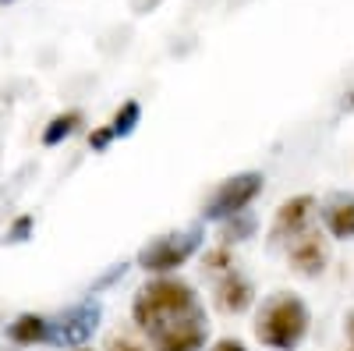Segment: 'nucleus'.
<instances>
[{"label":"nucleus","mask_w":354,"mask_h":351,"mask_svg":"<svg viewBox=\"0 0 354 351\" xmlns=\"http://www.w3.org/2000/svg\"><path fill=\"white\" fill-rule=\"evenodd\" d=\"M202 302L195 295V287L185 280V277H149L131 298V319L135 327L149 337L170 323H177V319H185L192 312H198Z\"/></svg>","instance_id":"obj_1"},{"label":"nucleus","mask_w":354,"mask_h":351,"mask_svg":"<svg viewBox=\"0 0 354 351\" xmlns=\"http://www.w3.org/2000/svg\"><path fill=\"white\" fill-rule=\"evenodd\" d=\"M252 330H255V341L270 351H298L312 330L308 302L301 295H294V291H273L255 309Z\"/></svg>","instance_id":"obj_2"},{"label":"nucleus","mask_w":354,"mask_h":351,"mask_svg":"<svg viewBox=\"0 0 354 351\" xmlns=\"http://www.w3.org/2000/svg\"><path fill=\"white\" fill-rule=\"evenodd\" d=\"M202 242L205 234L202 227H185V231H170V234H160V238H153L149 245H142L138 255H135V267L145 270L149 277H170L185 267V262L192 255L202 252Z\"/></svg>","instance_id":"obj_3"},{"label":"nucleus","mask_w":354,"mask_h":351,"mask_svg":"<svg viewBox=\"0 0 354 351\" xmlns=\"http://www.w3.org/2000/svg\"><path fill=\"white\" fill-rule=\"evenodd\" d=\"M262 188H266L262 170H238V174H230V178H223L209 195H205L202 220L205 224H223L230 217L245 213L252 202L262 195Z\"/></svg>","instance_id":"obj_4"},{"label":"nucleus","mask_w":354,"mask_h":351,"mask_svg":"<svg viewBox=\"0 0 354 351\" xmlns=\"http://www.w3.org/2000/svg\"><path fill=\"white\" fill-rule=\"evenodd\" d=\"M315 213H319V202H315L312 192L283 199L277 206V213H273V224H270V245L287 249L294 238H301L308 227H315Z\"/></svg>","instance_id":"obj_5"},{"label":"nucleus","mask_w":354,"mask_h":351,"mask_svg":"<svg viewBox=\"0 0 354 351\" xmlns=\"http://www.w3.org/2000/svg\"><path fill=\"white\" fill-rule=\"evenodd\" d=\"M100 319H103V305L96 298H85V302L64 309L57 319H50V341L61 348H82L96 334Z\"/></svg>","instance_id":"obj_6"},{"label":"nucleus","mask_w":354,"mask_h":351,"mask_svg":"<svg viewBox=\"0 0 354 351\" xmlns=\"http://www.w3.org/2000/svg\"><path fill=\"white\" fill-rule=\"evenodd\" d=\"M205 348H209V319H205V309L149 334V351H205Z\"/></svg>","instance_id":"obj_7"},{"label":"nucleus","mask_w":354,"mask_h":351,"mask_svg":"<svg viewBox=\"0 0 354 351\" xmlns=\"http://www.w3.org/2000/svg\"><path fill=\"white\" fill-rule=\"evenodd\" d=\"M287 262L298 277H322L326 273V262H330V234L319 231V227H308L301 238H294L287 245Z\"/></svg>","instance_id":"obj_8"},{"label":"nucleus","mask_w":354,"mask_h":351,"mask_svg":"<svg viewBox=\"0 0 354 351\" xmlns=\"http://www.w3.org/2000/svg\"><path fill=\"white\" fill-rule=\"evenodd\" d=\"M213 305L223 312V316H241L255 305V284L241 273V270H230L223 277H216V287H213Z\"/></svg>","instance_id":"obj_9"},{"label":"nucleus","mask_w":354,"mask_h":351,"mask_svg":"<svg viewBox=\"0 0 354 351\" xmlns=\"http://www.w3.org/2000/svg\"><path fill=\"white\" fill-rule=\"evenodd\" d=\"M319 217L333 242H354V192H333L319 206Z\"/></svg>","instance_id":"obj_10"},{"label":"nucleus","mask_w":354,"mask_h":351,"mask_svg":"<svg viewBox=\"0 0 354 351\" xmlns=\"http://www.w3.org/2000/svg\"><path fill=\"white\" fill-rule=\"evenodd\" d=\"M8 337L18 348L43 344V341H50V319L39 316V312H21V316H15L11 323H8Z\"/></svg>","instance_id":"obj_11"},{"label":"nucleus","mask_w":354,"mask_h":351,"mask_svg":"<svg viewBox=\"0 0 354 351\" xmlns=\"http://www.w3.org/2000/svg\"><path fill=\"white\" fill-rule=\"evenodd\" d=\"M255 227H259V220H255V213L252 210H245V213H238V217H230V220H223L220 224V245H241V242H248L252 234H255Z\"/></svg>","instance_id":"obj_12"},{"label":"nucleus","mask_w":354,"mask_h":351,"mask_svg":"<svg viewBox=\"0 0 354 351\" xmlns=\"http://www.w3.org/2000/svg\"><path fill=\"white\" fill-rule=\"evenodd\" d=\"M82 128V110H64L50 117V125L43 128V145H61L64 138H71Z\"/></svg>","instance_id":"obj_13"},{"label":"nucleus","mask_w":354,"mask_h":351,"mask_svg":"<svg viewBox=\"0 0 354 351\" xmlns=\"http://www.w3.org/2000/svg\"><path fill=\"white\" fill-rule=\"evenodd\" d=\"M138 121H142V103H138V100H124L121 107L113 110L110 128H113V135H117V138H128V135L138 128Z\"/></svg>","instance_id":"obj_14"},{"label":"nucleus","mask_w":354,"mask_h":351,"mask_svg":"<svg viewBox=\"0 0 354 351\" xmlns=\"http://www.w3.org/2000/svg\"><path fill=\"white\" fill-rule=\"evenodd\" d=\"M202 270L209 273V277H223V273H230V270H238L234 267V249L230 245H209L202 252Z\"/></svg>","instance_id":"obj_15"},{"label":"nucleus","mask_w":354,"mask_h":351,"mask_svg":"<svg viewBox=\"0 0 354 351\" xmlns=\"http://www.w3.org/2000/svg\"><path fill=\"white\" fill-rule=\"evenodd\" d=\"M32 224H36L32 217H28V213H21V217H18V220H15V224H11V227L4 231V242H11V245L25 242L28 234H32Z\"/></svg>","instance_id":"obj_16"},{"label":"nucleus","mask_w":354,"mask_h":351,"mask_svg":"<svg viewBox=\"0 0 354 351\" xmlns=\"http://www.w3.org/2000/svg\"><path fill=\"white\" fill-rule=\"evenodd\" d=\"M117 135H113V128L110 125H103V128H96L93 135H88V150H93V153H106V145L113 142Z\"/></svg>","instance_id":"obj_17"},{"label":"nucleus","mask_w":354,"mask_h":351,"mask_svg":"<svg viewBox=\"0 0 354 351\" xmlns=\"http://www.w3.org/2000/svg\"><path fill=\"white\" fill-rule=\"evenodd\" d=\"M205 351H248V344H245L241 337H216Z\"/></svg>","instance_id":"obj_18"},{"label":"nucleus","mask_w":354,"mask_h":351,"mask_svg":"<svg viewBox=\"0 0 354 351\" xmlns=\"http://www.w3.org/2000/svg\"><path fill=\"white\" fill-rule=\"evenodd\" d=\"M106 351H145L138 341H131V337H110L106 341Z\"/></svg>","instance_id":"obj_19"},{"label":"nucleus","mask_w":354,"mask_h":351,"mask_svg":"<svg viewBox=\"0 0 354 351\" xmlns=\"http://www.w3.org/2000/svg\"><path fill=\"white\" fill-rule=\"evenodd\" d=\"M344 337H347V348L354 351V309L344 316Z\"/></svg>","instance_id":"obj_20"},{"label":"nucleus","mask_w":354,"mask_h":351,"mask_svg":"<svg viewBox=\"0 0 354 351\" xmlns=\"http://www.w3.org/2000/svg\"><path fill=\"white\" fill-rule=\"evenodd\" d=\"M160 4V0H131V8H135V15H149L153 8Z\"/></svg>","instance_id":"obj_21"},{"label":"nucleus","mask_w":354,"mask_h":351,"mask_svg":"<svg viewBox=\"0 0 354 351\" xmlns=\"http://www.w3.org/2000/svg\"><path fill=\"white\" fill-rule=\"evenodd\" d=\"M71 351H93V348H85V344H82V348H71Z\"/></svg>","instance_id":"obj_22"},{"label":"nucleus","mask_w":354,"mask_h":351,"mask_svg":"<svg viewBox=\"0 0 354 351\" xmlns=\"http://www.w3.org/2000/svg\"><path fill=\"white\" fill-rule=\"evenodd\" d=\"M344 351H351V348H344Z\"/></svg>","instance_id":"obj_23"},{"label":"nucleus","mask_w":354,"mask_h":351,"mask_svg":"<svg viewBox=\"0 0 354 351\" xmlns=\"http://www.w3.org/2000/svg\"><path fill=\"white\" fill-rule=\"evenodd\" d=\"M4 4H8V0H4Z\"/></svg>","instance_id":"obj_24"}]
</instances>
